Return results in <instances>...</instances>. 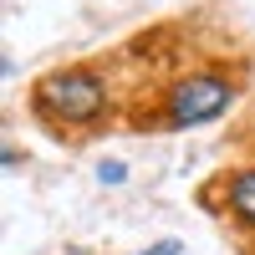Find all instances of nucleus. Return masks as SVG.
Here are the masks:
<instances>
[{
	"label": "nucleus",
	"instance_id": "obj_1",
	"mask_svg": "<svg viewBox=\"0 0 255 255\" xmlns=\"http://www.w3.org/2000/svg\"><path fill=\"white\" fill-rule=\"evenodd\" d=\"M26 113L61 143H87L118 118V77L102 61H67L26 87Z\"/></svg>",
	"mask_w": 255,
	"mask_h": 255
},
{
	"label": "nucleus",
	"instance_id": "obj_2",
	"mask_svg": "<svg viewBox=\"0 0 255 255\" xmlns=\"http://www.w3.org/2000/svg\"><path fill=\"white\" fill-rule=\"evenodd\" d=\"M240 97H245V61H194L168 77L148 108L133 113V128H143V133L209 128L225 113H235Z\"/></svg>",
	"mask_w": 255,
	"mask_h": 255
},
{
	"label": "nucleus",
	"instance_id": "obj_3",
	"mask_svg": "<svg viewBox=\"0 0 255 255\" xmlns=\"http://www.w3.org/2000/svg\"><path fill=\"white\" fill-rule=\"evenodd\" d=\"M199 204L209 215H220L235 235L255 240V158L225 163L220 174H209L204 189H199Z\"/></svg>",
	"mask_w": 255,
	"mask_h": 255
},
{
	"label": "nucleus",
	"instance_id": "obj_6",
	"mask_svg": "<svg viewBox=\"0 0 255 255\" xmlns=\"http://www.w3.org/2000/svg\"><path fill=\"white\" fill-rule=\"evenodd\" d=\"M67 255H92V250H67Z\"/></svg>",
	"mask_w": 255,
	"mask_h": 255
},
{
	"label": "nucleus",
	"instance_id": "obj_4",
	"mask_svg": "<svg viewBox=\"0 0 255 255\" xmlns=\"http://www.w3.org/2000/svg\"><path fill=\"white\" fill-rule=\"evenodd\" d=\"M133 255H184V240H174V235H168V240H153L148 250H133Z\"/></svg>",
	"mask_w": 255,
	"mask_h": 255
},
{
	"label": "nucleus",
	"instance_id": "obj_5",
	"mask_svg": "<svg viewBox=\"0 0 255 255\" xmlns=\"http://www.w3.org/2000/svg\"><path fill=\"white\" fill-rule=\"evenodd\" d=\"M123 179H128V168H123L118 158H113V163H102V168H97V184H123Z\"/></svg>",
	"mask_w": 255,
	"mask_h": 255
}]
</instances>
